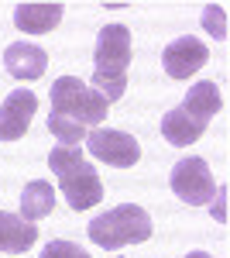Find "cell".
Wrapping results in <instances>:
<instances>
[{
	"mask_svg": "<svg viewBox=\"0 0 230 258\" xmlns=\"http://www.w3.org/2000/svg\"><path fill=\"white\" fill-rule=\"evenodd\" d=\"M223 107V97H220V86L210 80L196 83L186 100L172 107L165 117H162V138L175 145V148H189L203 138V131L210 127V117Z\"/></svg>",
	"mask_w": 230,
	"mask_h": 258,
	"instance_id": "6da1fadb",
	"label": "cell"
},
{
	"mask_svg": "<svg viewBox=\"0 0 230 258\" xmlns=\"http://www.w3.org/2000/svg\"><path fill=\"white\" fill-rule=\"evenodd\" d=\"M134 59L131 48V31L124 24H107L96 35V48H93V90L107 103L124 97L127 90V66Z\"/></svg>",
	"mask_w": 230,
	"mask_h": 258,
	"instance_id": "7a4b0ae2",
	"label": "cell"
},
{
	"mask_svg": "<svg viewBox=\"0 0 230 258\" xmlns=\"http://www.w3.org/2000/svg\"><path fill=\"white\" fill-rule=\"evenodd\" d=\"M48 165L58 176V189H62V197L72 210H90L103 200V182H100L93 165L83 159V148L58 145L48 155Z\"/></svg>",
	"mask_w": 230,
	"mask_h": 258,
	"instance_id": "3957f363",
	"label": "cell"
},
{
	"mask_svg": "<svg viewBox=\"0 0 230 258\" xmlns=\"http://www.w3.org/2000/svg\"><path fill=\"white\" fill-rule=\"evenodd\" d=\"M86 231H90V241H93V244L107 248V251H117V248H124V244H144V241L155 234V224H151V217H148L144 207H137V203H120L114 210L93 217Z\"/></svg>",
	"mask_w": 230,
	"mask_h": 258,
	"instance_id": "277c9868",
	"label": "cell"
},
{
	"mask_svg": "<svg viewBox=\"0 0 230 258\" xmlns=\"http://www.w3.org/2000/svg\"><path fill=\"white\" fill-rule=\"evenodd\" d=\"M107 107L110 103L93 86H86L79 76H58L52 83V117L76 120L83 127H96L100 120H107Z\"/></svg>",
	"mask_w": 230,
	"mask_h": 258,
	"instance_id": "5b68a950",
	"label": "cell"
},
{
	"mask_svg": "<svg viewBox=\"0 0 230 258\" xmlns=\"http://www.w3.org/2000/svg\"><path fill=\"white\" fill-rule=\"evenodd\" d=\"M169 186H172L175 197L182 200V203H189V207L210 203L213 193H216L210 165H206V159H199V155H189V159L175 162L172 176H169Z\"/></svg>",
	"mask_w": 230,
	"mask_h": 258,
	"instance_id": "8992f818",
	"label": "cell"
},
{
	"mask_svg": "<svg viewBox=\"0 0 230 258\" xmlns=\"http://www.w3.org/2000/svg\"><path fill=\"white\" fill-rule=\"evenodd\" d=\"M86 152H90L93 159L114 165V169H131V165L141 159V145H137L134 135L114 131V127H93V131L86 135Z\"/></svg>",
	"mask_w": 230,
	"mask_h": 258,
	"instance_id": "52a82bcc",
	"label": "cell"
},
{
	"mask_svg": "<svg viewBox=\"0 0 230 258\" xmlns=\"http://www.w3.org/2000/svg\"><path fill=\"white\" fill-rule=\"evenodd\" d=\"M162 62H165V73H169L172 80H189L192 73H199V69L210 62V48L199 38L186 35V38H175V41L165 45Z\"/></svg>",
	"mask_w": 230,
	"mask_h": 258,
	"instance_id": "ba28073f",
	"label": "cell"
},
{
	"mask_svg": "<svg viewBox=\"0 0 230 258\" xmlns=\"http://www.w3.org/2000/svg\"><path fill=\"white\" fill-rule=\"evenodd\" d=\"M38 110V97L28 90H14L7 93V100L0 103V141H18L24 138L28 124Z\"/></svg>",
	"mask_w": 230,
	"mask_h": 258,
	"instance_id": "9c48e42d",
	"label": "cell"
},
{
	"mask_svg": "<svg viewBox=\"0 0 230 258\" xmlns=\"http://www.w3.org/2000/svg\"><path fill=\"white\" fill-rule=\"evenodd\" d=\"M4 66H7V73L14 76V80H41L45 76V69H48V55H45V48L38 45H31V41H14V45H7V52H4Z\"/></svg>",
	"mask_w": 230,
	"mask_h": 258,
	"instance_id": "30bf717a",
	"label": "cell"
},
{
	"mask_svg": "<svg viewBox=\"0 0 230 258\" xmlns=\"http://www.w3.org/2000/svg\"><path fill=\"white\" fill-rule=\"evenodd\" d=\"M62 4H18L14 7V24L24 35H48L62 21Z\"/></svg>",
	"mask_w": 230,
	"mask_h": 258,
	"instance_id": "8fae6325",
	"label": "cell"
},
{
	"mask_svg": "<svg viewBox=\"0 0 230 258\" xmlns=\"http://www.w3.org/2000/svg\"><path fill=\"white\" fill-rule=\"evenodd\" d=\"M38 241V227L21 214H7L0 210V251L4 255H21Z\"/></svg>",
	"mask_w": 230,
	"mask_h": 258,
	"instance_id": "7c38bea8",
	"label": "cell"
},
{
	"mask_svg": "<svg viewBox=\"0 0 230 258\" xmlns=\"http://www.w3.org/2000/svg\"><path fill=\"white\" fill-rule=\"evenodd\" d=\"M52 207H55V189H52V182L35 179V182L24 186V193H21V217H24V220L35 224V220L48 217Z\"/></svg>",
	"mask_w": 230,
	"mask_h": 258,
	"instance_id": "4fadbf2b",
	"label": "cell"
},
{
	"mask_svg": "<svg viewBox=\"0 0 230 258\" xmlns=\"http://www.w3.org/2000/svg\"><path fill=\"white\" fill-rule=\"evenodd\" d=\"M48 131H52L58 138V145H65V148H79V141H86V135H90V127H83L76 120L52 117V114H48Z\"/></svg>",
	"mask_w": 230,
	"mask_h": 258,
	"instance_id": "5bb4252c",
	"label": "cell"
},
{
	"mask_svg": "<svg viewBox=\"0 0 230 258\" xmlns=\"http://www.w3.org/2000/svg\"><path fill=\"white\" fill-rule=\"evenodd\" d=\"M203 28H206V35L216 41L227 38V11L220 7V4H206L203 7Z\"/></svg>",
	"mask_w": 230,
	"mask_h": 258,
	"instance_id": "9a60e30c",
	"label": "cell"
},
{
	"mask_svg": "<svg viewBox=\"0 0 230 258\" xmlns=\"http://www.w3.org/2000/svg\"><path fill=\"white\" fill-rule=\"evenodd\" d=\"M41 258H90L79 244H72V241H48L45 248H41Z\"/></svg>",
	"mask_w": 230,
	"mask_h": 258,
	"instance_id": "2e32d148",
	"label": "cell"
},
{
	"mask_svg": "<svg viewBox=\"0 0 230 258\" xmlns=\"http://www.w3.org/2000/svg\"><path fill=\"white\" fill-rule=\"evenodd\" d=\"M213 197H216V203H213L210 210H213V217L223 224V220H227V207H223V203H227V186H220V189H216Z\"/></svg>",
	"mask_w": 230,
	"mask_h": 258,
	"instance_id": "e0dca14e",
	"label": "cell"
},
{
	"mask_svg": "<svg viewBox=\"0 0 230 258\" xmlns=\"http://www.w3.org/2000/svg\"><path fill=\"white\" fill-rule=\"evenodd\" d=\"M186 258H213V255H210V251H189Z\"/></svg>",
	"mask_w": 230,
	"mask_h": 258,
	"instance_id": "ac0fdd59",
	"label": "cell"
}]
</instances>
